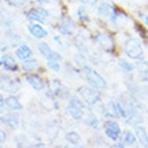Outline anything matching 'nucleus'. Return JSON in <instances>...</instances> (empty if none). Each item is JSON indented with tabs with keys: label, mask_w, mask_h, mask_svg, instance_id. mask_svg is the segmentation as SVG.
Returning a JSON list of instances; mask_svg holds the SVG:
<instances>
[{
	"label": "nucleus",
	"mask_w": 148,
	"mask_h": 148,
	"mask_svg": "<svg viewBox=\"0 0 148 148\" xmlns=\"http://www.w3.org/2000/svg\"><path fill=\"white\" fill-rule=\"evenodd\" d=\"M81 70H82V74L85 75L86 81H88V84H89L90 86H93V88L100 89V90L106 89L108 84H106V81L104 79V77H102L97 70H94V69H92L90 66H86V65L82 66Z\"/></svg>",
	"instance_id": "f257e3e1"
},
{
	"label": "nucleus",
	"mask_w": 148,
	"mask_h": 148,
	"mask_svg": "<svg viewBox=\"0 0 148 148\" xmlns=\"http://www.w3.org/2000/svg\"><path fill=\"white\" fill-rule=\"evenodd\" d=\"M78 94L82 98V101L88 105H96L97 102L101 101V93L100 89H96L93 86H81L78 88Z\"/></svg>",
	"instance_id": "f03ea898"
},
{
	"label": "nucleus",
	"mask_w": 148,
	"mask_h": 148,
	"mask_svg": "<svg viewBox=\"0 0 148 148\" xmlns=\"http://www.w3.org/2000/svg\"><path fill=\"white\" fill-rule=\"evenodd\" d=\"M124 51H125V54L132 59H139V61H141V59L144 58L143 47H141V45L139 43V40L135 38H128L125 40Z\"/></svg>",
	"instance_id": "7ed1b4c3"
},
{
	"label": "nucleus",
	"mask_w": 148,
	"mask_h": 148,
	"mask_svg": "<svg viewBox=\"0 0 148 148\" xmlns=\"http://www.w3.org/2000/svg\"><path fill=\"white\" fill-rule=\"evenodd\" d=\"M66 110L74 120H81L84 117V113H85L84 112L85 110V102L77 97H71L66 106Z\"/></svg>",
	"instance_id": "20e7f679"
},
{
	"label": "nucleus",
	"mask_w": 148,
	"mask_h": 148,
	"mask_svg": "<svg viewBox=\"0 0 148 148\" xmlns=\"http://www.w3.org/2000/svg\"><path fill=\"white\" fill-rule=\"evenodd\" d=\"M104 132H105V136L109 137L110 140H119V137L121 135L120 124L116 120H106L104 124Z\"/></svg>",
	"instance_id": "39448f33"
},
{
	"label": "nucleus",
	"mask_w": 148,
	"mask_h": 148,
	"mask_svg": "<svg viewBox=\"0 0 148 148\" xmlns=\"http://www.w3.org/2000/svg\"><path fill=\"white\" fill-rule=\"evenodd\" d=\"M38 50H39V53L45 57V58L47 59V61H62V57H61V54L59 53H57L55 50H53L47 43H45V42H40V43H38Z\"/></svg>",
	"instance_id": "423d86ee"
},
{
	"label": "nucleus",
	"mask_w": 148,
	"mask_h": 148,
	"mask_svg": "<svg viewBox=\"0 0 148 148\" xmlns=\"http://www.w3.org/2000/svg\"><path fill=\"white\" fill-rule=\"evenodd\" d=\"M96 40L100 46L106 51H113L114 50V39L110 36V34L108 32H97L96 34Z\"/></svg>",
	"instance_id": "0eeeda50"
},
{
	"label": "nucleus",
	"mask_w": 148,
	"mask_h": 148,
	"mask_svg": "<svg viewBox=\"0 0 148 148\" xmlns=\"http://www.w3.org/2000/svg\"><path fill=\"white\" fill-rule=\"evenodd\" d=\"M49 18V11L45 8H31L27 12V19L31 22H38V23H45L46 19Z\"/></svg>",
	"instance_id": "6e6552de"
},
{
	"label": "nucleus",
	"mask_w": 148,
	"mask_h": 148,
	"mask_svg": "<svg viewBox=\"0 0 148 148\" xmlns=\"http://www.w3.org/2000/svg\"><path fill=\"white\" fill-rule=\"evenodd\" d=\"M0 89L4 90V92H8V93H16L18 92V84L8 75L0 74Z\"/></svg>",
	"instance_id": "1a4fd4ad"
},
{
	"label": "nucleus",
	"mask_w": 148,
	"mask_h": 148,
	"mask_svg": "<svg viewBox=\"0 0 148 148\" xmlns=\"http://www.w3.org/2000/svg\"><path fill=\"white\" fill-rule=\"evenodd\" d=\"M0 121L4 123V124L7 125V127H10L11 129H16L20 124L19 117L12 112H7V113H4V114H0Z\"/></svg>",
	"instance_id": "9d476101"
},
{
	"label": "nucleus",
	"mask_w": 148,
	"mask_h": 148,
	"mask_svg": "<svg viewBox=\"0 0 148 148\" xmlns=\"http://www.w3.org/2000/svg\"><path fill=\"white\" fill-rule=\"evenodd\" d=\"M26 81H27L28 85H31V88L36 92H42L45 89V82H43V78L39 77L38 74H27V77H26Z\"/></svg>",
	"instance_id": "9b49d317"
},
{
	"label": "nucleus",
	"mask_w": 148,
	"mask_h": 148,
	"mask_svg": "<svg viewBox=\"0 0 148 148\" xmlns=\"http://www.w3.org/2000/svg\"><path fill=\"white\" fill-rule=\"evenodd\" d=\"M27 30H28V32L36 39H43V38H46L47 36L46 28L39 23H30L27 26Z\"/></svg>",
	"instance_id": "f8f14e48"
},
{
	"label": "nucleus",
	"mask_w": 148,
	"mask_h": 148,
	"mask_svg": "<svg viewBox=\"0 0 148 148\" xmlns=\"http://www.w3.org/2000/svg\"><path fill=\"white\" fill-rule=\"evenodd\" d=\"M22 70L26 71V73H34V71H38L40 70V63H39L38 59L35 58H28V59H24L22 62Z\"/></svg>",
	"instance_id": "ddd939ff"
},
{
	"label": "nucleus",
	"mask_w": 148,
	"mask_h": 148,
	"mask_svg": "<svg viewBox=\"0 0 148 148\" xmlns=\"http://www.w3.org/2000/svg\"><path fill=\"white\" fill-rule=\"evenodd\" d=\"M58 30L59 32L62 34V35H66V36H70L74 34V30H75V24L71 19L66 18V19H63V22L58 26Z\"/></svg>",
	"instance_id": "4468645a"
},
{
	"label": "nucleus",
	"mask_w": 148,
	"mask_h": 148,
	"mask_svg": "<svg viewBox=\"0 0 148 148\" xmlns=\"http://www.w3.org/2000/svg\"><path fill=\"white\" fill-rule=\"evenodd\" d=\"M135 135H136V139L139 140V143L141 145L148 147V133H147V129L143 125H136L135 127Z\"/></svg>",
	"instance_id": "2eb2a0df"
},
{
	"label": "nucleus",
	"mask_w": 148,
	"mask_h": 148,
	"mask_svg": "<svg viewBox=\"0 0 148 148\" xmlns=\"http://www.w3.org/2000/svg\"><path fill=\"white\" fill-rule=\"evenodd\" d=\"M15 54H16V58L18 59L24 61V59H28L32 57V50L27 46V45H20V46L16 49Z\"/></svg>",
	"instance_id": "dca6fc26"
},
{
	"label": "nucleus",
	"mask_w": 148,
	"mask_h": 148,
	"mask_svg": "<svg viewBox=\"0 0 148 148\" xmlns=\"http://www.w3.org/2000/svg\"><path fill=\"white\" fill-rule=\"evenodd\" d=\"M4 105L7 106L10 110H20L23 108L22 102L19 101V98L15 97V96H10L4 100Z\"/></svg>",
	"instance_id": "f3484780"
},
{
	"label": "nucleus",
	"mask_w": 148,
	"mask_h": 148,
	"mask_svg": "<svg viewBox=\"0 0 148 148\" xmlns=\"http://www.w3.org/2000/svg\"><path fill=\"white\" fill-rule=\"evenodd\" d=\"M1 61H3V66L7 69V70H10V71H16L19 67H18V63L15 62V59L12 58L10 54H5L1 58Z\"/></svg>",
	"instance_id": "a211bd4d"
},
{
	"label": "nucleus",
	"mask_w": 148,
	"mask_h": 148,
	"mask_svg": "<svg viewBox=\"0 0 148 148\" xmlns=\"http://www.w3.org/2000/svg\"><path fill=\"white\" fill-rule=\"evenodd\" d=\"M98 15L102 16V18H110V15H112V11H113V7L110 5V4L108 3H101L100 5H98Z\"/></svg>",
	"instance_id": "6ab92c4d"
},
{
	"label": "nucleus",
	"mask_w": 148,
	"mask_h": 148,
	"mask_svg": "<svg viewBox=\"0 0 148 148\" xmlns=\"http://www.w3.org/2000/svg\"><path fill=\"white\" fill-rule=\"evenodd\" d=\"M136 135L132 132V131H125L124 135H123V143L125 145H133L136 144Z\"/></svg>",
	"instance_id": "aec40b11"
},
{
	"label": "nucleus",
	"mask_w": 148,
	"mask_h": 148,
	"mask_svg": "<svg viewBox=\"0 0 148 148\" xmlns=\"http://www.w3.org/2000/svg\"><path fill=\"white\" fill-rule=\"evenodd\" d=\"M65 139H66L70 144H74V145H78L79 143H81V136H79V135H78V132H75V131L67 132L66 136H65Z\"/></svg>",
	"instance_id": "412c9836"
},
{
	"label": "nucleus",
	"mask_w": 148,
	"mask_h": 148,
	"mask_svg": "<svg viewBox=\"0 0 148 148\" xmlns=\"http://www.w3.org/2000/svg\"><path fill=\"white\" fill-rule=\"evenodd\" d=\"M85 124L89 125V127H92V128H97V129L101 127L100 120L96 117V114H94V113H89V116L85 119Z\"/></svg>",
	"instance_id": "4be33fe9"
},
{
	"label": "nucleus",
	"mask_w": 148,
	"mask_h": 148,
	"mask_svg": "<svg viewBox=\"0 0 148 148\" xmlns=\"http://www.w3.org/2000/svg\"><path fill=\"white\" fill-rule=\"evenodd\" d=\"M77 15L82 22H89V16H88V12H86L85 5H79V7L77 8Z\"/></svg>",
	"instance_id": "5701e85b"
},
{
	"label": "nucleus",
	"mask_w": 148,
	"mask_h": 148,
	"mask_svg": "<svg viewBox=\"0 0 148 148\" xmlns=\"http://www.w3.org/2000/svg\"><path fill=\"white\" fill-rule=\"evenodd\" d=\"M119 65H120V67L124 71H128V73L133 71V65L129 63L128 61H125V59H120V61H119Z\"/></svg>",
	"instance_id": "b1692460"
},
{
	"label": "nucleus",
	"mask_w": 148,
	"mask_h": 148,
	"mask_svg": "<svg viewBox=\"0 0 148 148\" xmlns=\"http://www.w3.org/2000/svg\"><path fill=\"white\" fill-rule=\"evenodd\" d=\"M47 67L58 73L61 70V63H59V61H47Z\"/></svg>",
	"instance_id": "393cba45"
},
{
	"label": "nucleus",
	"mask_w": 148,
	"mask_h": 148,
	"mask_svg": "<svg viewBox=\"0 0 148 148\" xmlns=\"http://www.w3.org/2000/svg\"><path fill=\"white\" fill-rule=\"evenodd\" d=\"M7 3L11 5H15V7H23L24 5L23 0H7Z\"/></svg>",
	"instance_id": "a878e982"
},
{
	"label": "nucleus",
	"mask_w": 148,
	"mask_h": 148,
	"mask_svg": "<svg viewBox=\"0 0 148 148\" xmlns=\"http://www.w3.org/2000/svg\"><path fill=\"white\" fill-rule=\"evenodd\" d=\"M5 140H7V133L3 129H0V143H4Z\"/></svg>",
	"instance_id": "bb28decb"
},
{
	"label": "nucleus",
	"mask_w": 148,
	"mask_h": 148,
	"mask_svg": "<svg viewBox=\"0 0 148 148\" xmlns=\"http://www.w3.org/2000/svg\"><path fill=\"white\" fill-rule=\"evenodd\" d=\"M81 3H84V4H92V5H94L96 4V0H79Z\"/></svg>",
	"instance_id": "cd10ccee"
},
{
	"label": "nucleus",
	"mask_w": 148,
	"mask_h": 148,
	"mask_svg": "<svg viewBox=\"0 0 148 148\" xmlns=\"http://www.w3.org/2000/svg\"><path fill=\"white\" fill-rule=\"evenodd\" d=\"M4 100H5V98H4L3 96L0 94V109H1V108H3V106H4Z\"/></svg>",
	"instance_id": "c85d7f7f"
},
{
	"label": "nucleus",
	"mask_w": 148,
	"mask_h": 148,
	"mask_svg": "<svg viewBox=\"0 0 148 148\" xmlns=\"http://www.w3.org/2000/svg\"><path fill=\"white\" fill-rule=\"evenodd\" d=\"M39 4H47L49 3V0H36Z\"/></svg>",
	"instance_id": "c756f323"
},
{
	"label": "nucleus",
	"mask_w": 148,
	"mask_h": 148,
	"mask_svg": "<svg viewBox=\"0 0 148 148\" xmlns=\"http://www.w3.org/2000/svg\"><path fill=\"white\" fill-rule=\"evenodd\" d=\"M145 24H147V27H148V16H145Z\"/></svg>",
	"instance_id": "7c9ffc66"
},
{
	"label": "nucleus",
	"mask_w": 148,
	"mask_h": 148,
	"mask_svg": "<svg viewBox=\"0 0 148 148\" xmlns=\"http://www.w3.org/2000/svg\"><path fill=\"white\" fill-rule=\"evenodd\" d=\"M0 66H3V61H1V58H0Z\"/></svg>",
	"instance_id": "2f4dec72"
},
{
	"label": "nucleus",
	"mask_w": 148,
	"mask_h": 148,
	"mask_svg": "<svg viewBox=\"0 0 148 148\" xmlns=\"http://www.w3.org/2000/svg\"><path fill=\"white\" fill-rule=\"evenodd\" d=\"M0 147H1V144H0Z\"/></svg>",
	"instance_id": "473e14b6"
}]
</instances>
